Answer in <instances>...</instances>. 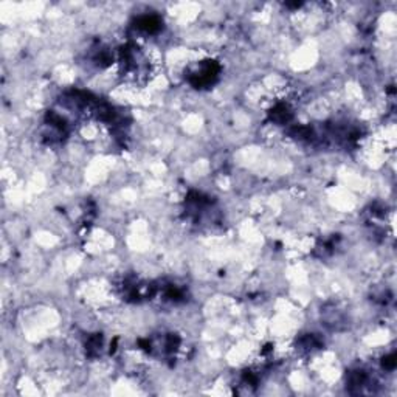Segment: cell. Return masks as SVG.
<instances>
[{"label":"cell","mask_w":397,"mask_h":397,"mask_svg":"<svg viewBox=\"0 0 397 397\" xmlns=\"http://www.w3.org/2000/svg\"><path fill=\"white\" fill-rule=\"evenodd\" d=\"M137 27L146 33H155L160 28V20L155 16H143L138 19Z\"/></svg>","instance_id":"6da1fadb"}]
</instances>
